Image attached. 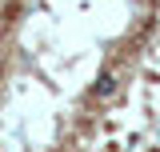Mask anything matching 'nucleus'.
<instances>
[{"label":"nucleus","mask_w":160,"mask_h":152,"mask_svg":"<svg viewBox=\"0 0 160 152\" xmlns=\"http://www.w3.org/2000/svg\"><path fill=\"white\" fill-rule=\"evenodd\" d=\"M116 92V80H112V76H100L96 80V96H112Z\"/></svg>","instance_id":"f257e3e1"}]
</instances>
